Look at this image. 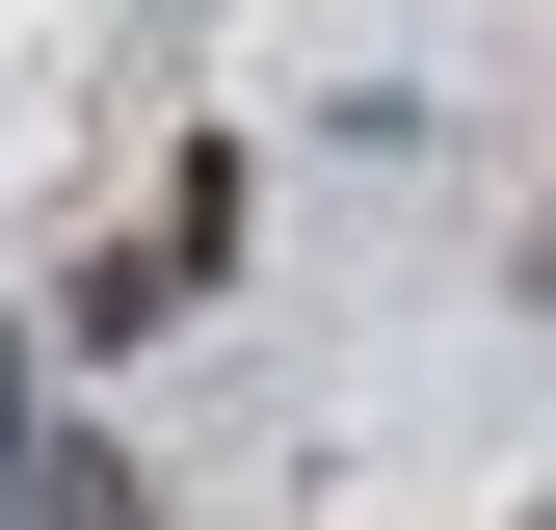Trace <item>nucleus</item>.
<instances>
[{
    "instance_id": "f257e3e1",
    "label": "nucleus",
    "mask_w": 556,
    "mask_h": 530,
    "mask_svg": "<svg viewBox=\"0 0 556 530\" xmlns=\"http://www.w3.org/2000/svg\"><path fill=\"white\" fill-rule=\"evenodd\" d=\"M0 478H27V530H160V504L106 478V451H0Z\"/></svg>"
}]
</instances>
